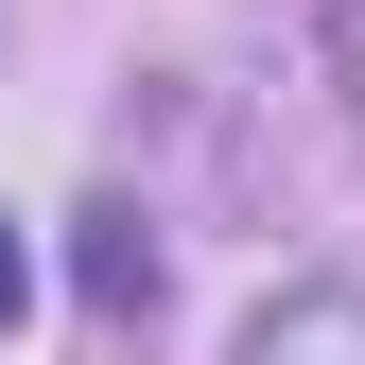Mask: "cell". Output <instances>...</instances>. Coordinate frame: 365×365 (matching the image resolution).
Listing matches in <instances>:
<instances>
[{
    "instance_id": "3",
    "label": "cell",
    "mask_w": 365,
    "mask_h": 365,
    "mask_svg": "<svg viewBox=\"0 0 365 365\" xmlns=\"http://www.w3.org/2000/svg\"><path fill=\"white\" fill-rule=\"evenodd\" d=\"M331 70H348V105H365V0H331Z\"/></svg>"
},
{
    "instance_id": "4",
    "label": "cell",
    "mask_w": 365,
    "mask_h": 365,
    "mask_svg": "<svg viewBox=\"0 0 365 365\" xmlns=\"http://www.w3.org/2000/svg\"><path fill=\"white\" fill-rule=\"evenodd\" d=\"M18 296H35V261H18V226H0V331H18Z\"/></svg>"
},
{
    "instance_id": "2",
    "label": "cell",
    "mask_w": 365,
    "mask_h": 365,
    "mask_svg": "<svg viewBox=\"0 0 365 365\" xmlns=\"http://www.w3.org/2000/svg\"><path fill=\"white\" fill-rule=\"evenodd\" d=\"M87 296H105V313H157V244H140V209L87 226Z\"/></svg>"
},
{
    "instance_id": "1",
    "label": "cell",
    "mask_w": 365,
    "mask_h": 365,
    "mask_svg": "<svg viewBox=\"0 0 365 365\" xmlns=\"http://www.w3.org/2000/svg\"><path fill=\"white\" fill-rule=\"evenodd\" d=\"M244 365H365V296H348V279L261 296V313H244Z\"/></svg>"
}]
</instances>
